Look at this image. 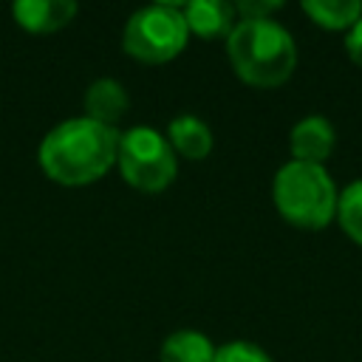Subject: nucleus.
<instances>
[{
  "instance_id": "1",
  "label": "nucleus",
  "mask_w": 362,
  "mask_h": 362,
  "mask_svg": "<svg viewBox=\"0 0 362 362\" xmlns=\"http://www.w3.org/2000/svg\"><path fill=\"white\" fill-rule=\"evenodd\" d=\"M119 153L116 127L88 116L65 119L40 141V167L59 184H88L110 170Z\"/></svg>"
},
{
  "instance_id": "2",
  "label": "nucleus",
  "mask_w": 362,
  "mask_h": 362,
  "mask_svg": "<svg viewBox=\"0 0 362 362\" xmlns=\"http://www.w3.org/2000/svg\"><path fill=\"white\" fill-rule=\"evenodd\" d=\"M226 54L238 76L257 88H274L286 82L297 65L294 37L272 17L238 20L226 34Z\"/></svg>"
},
{
  "instance_id": "3",
  "label": "nucleus",
  "mask_w": 362,
  "mask_h": 362,
  "mask_svg": "<svg viewBox=\"0 0 362 362\" xmlns=\"http://www.w3.org/2000/svg\"><path fill=\"white\" fill-rule=\"evenodd\" d=\"M277 212L300 229H322L337 215L339 192L322 164L288 161L277 170L272 184Z\"/></svg>"
},
{
  "instance_id": "4",
  "label": "nucleus",
  "mask_w": 362,
  "mask_h": 362,
  "mask_svg": "<svg viewBox=\"0 0 362 362\" xmlns=\"http://www.w3.org/2000/svg\"><path fill=\"white\" fill-rule=\"evenodd\" d=\"M187 31L189 28L178 3H150L127 17L122 40L127 54L144 62H164L184 48Z\"/></svg>"
},
{
  "instance_id": "5",
  "label": "nucleus",
  "mask_w": 362,
  "mask_h": 362,
  "mask_svg": "<svg viewBox=\"0 0 362 362\" xmlns=\"http://www.w3.org/2000/svg\"><path fill=\"white\" fill-rule=\"evenodd\" d=\"M116 161H119L127 184L147 189V192L164 189L175 178V170H178L175 150L167 141V136H161L158 130H153L147 124L119 133Z\"/></svg>"
},
{
  "instance_id": "6",
  "label": "nucleus",
  "mask_w": 362,
  "mask_h": 362,
  "mask_svg": "<svg viewBox=\"0 0 362 362\" xmlns=\"http://www.w3.org/2000/svg\"><path fill=\"white\" fill-rule=\"evenodd\" d=\"M334 124L322 116H305L291 127L288 136V147L294 161H305V164H322L331 150H334Z\"/></svg>"
},
{
  "instance_id": "7",
  "label": "nucleus",
  "mask_w": 362,
  "mask_h": 362,
  "mask_svg": "<svg viewBox=\"0 0 362 362\" xmlns=\"http://www.w3.org/2000/svg\"><path fill=\"white\" fill-rule=\"evenodd\" d=\"M130 99H127V90L119 79L113 76H102V79H93L85 90V113L88 119L99 122V124H107L113 127L124 110H127Z\"/></svg>"
},
{
  "instance_id": "8",
  "label": "nucleus",
  "mask_w": 362,
  "mask_h": 362,
  "mask_svg": "<svg viewBox=\"0 0 362 362\" xmlns=\"http://www.w3.org/2000/svg\"><path fill=\"white\" fill-rule=\"evenodd\" d=\"M14 20L28 31H57L68 25L76 14L74 0H17Z\"/></svg>"
},
{
  "instance_id": "9",
  "label": "nucleus",
  "mask_w": 362,
  "mask_h": 362,
  "mask_svg": "<svg viewBox=\"0 0 362 362\" xmlns=\"http://www.w3.org/2000/svg\"><path fill=\"white\" fill-rule=\"evenodd\" d=\"M187 28L201 37H221L229 34L235 25V6L226 0H189L181 6Z\"/></svg>"
},
{
  "instance_id": "10",
  "label": "nucleus",
  "mask_w": 362,
  "mask_h": 362,
  "mask_svg": "<svg viewBox=\"0 0 362 362\" xmlns=\"http://www.w3.org/2000/svg\"><path fill=\"white\" fill-rule=\"evenodd\" d=\"M167 141L173 144L175 153L187 158H204L212 150V130L206 122H201L192 113H181L170 122L167 127Z\"/></svg>"
},
{
  "instance_id": "11",
  "label": "nucleus",
  "mask_w": 362,
  "mask_h": 362,
  "mask_svg": "<svg viewBox=\"0 0 362 362\" xmlns=\"http://www.w3.org/2000/svg\"><path fill=\"white\" fill-rule=\"evenodd\" d=\"M158 356H161V362H212L215 348H212L206 334L192 331V328H181V331H173L161 342Z\"/></svg>"
},
{
  "instance_id": "12",
  "label": "nucleus",
  "mask_w": 362,
  "mask_h": 362,
  "mask_svg": "<svg viewBox=\"0 0 362 362\" xmlns=\"http://www.w3.org/2000/svg\"><path fill=\"white\" fill-rule=\"evenodd\" d=\"M303 11L328 31H348L362 17L359 0H303Z\"/></svg>"
},
{
  "instance_id": "13",
  "label": "nucleus",
  "mask_w": 362,
  "mask_h": 362,
  "mask_svg": "<svg viewBox=\"0 0 362 362\" xmlns=\"http://www.w3.org/2000/svg\"><path fill=\"white\" fill-rule=\"evenodd\" d=\"M337 218H339L342 232H345L354 243L362 246V178H359V181H351V184L339 192Z\"/></svg>"
},
{
  "instance_id": "14",
  "label": "nucleus",
  "mask_w": 362,
  "mask_h": 362,
  "mask_svg": "<svg viewBox=\"0 0 362 362\" xmlns=\"http://www.w3.org/2000/svg\"><path fill=\"white\" fill-rule=\"evenodd\" d=\"M212 362H274V359L263 348H257L255 342L235 339V342H226V345L215 348V359Z\"/></svg>"
},
{
  "instance_id": "15",
  "label": "nucleus",
  "mask_w": 362,
  "mask_h": 362,
  "mask_svg": "<svg viewBox=\"0 0 362 362\" xmlns=\"http://www.w3.org/2000/svg\"><path fill=\"white\" fill-rule=\"evenodd\" d=\"M280 6H283L280 0H240L235 3V14H240V20H266Z\"/></svg>"
},
{
  "instance_id": "16",
  "label": "nucleus",
  "mask_w": 362,
  "mask_h": 362,
  "mask_svg": "<svg viewBox=\"0 0 362 362\" xmlns=\"http://www.w3.org/2000/svg\"><path fill=\"white\" fill-rule=\"evenodd\" d=\"M345 51L362 68V17L348 28V34H345Z\"/></svg>"
}]
</instances>
